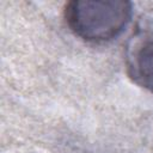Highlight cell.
I'll list each match as a JSON object with an SVG mask.
<instances>
[{
	"label": "cell",
	"instance_id": "7a4b0ae2",
	"mask_svg": "<svg viewBox=\"0 0 153 153\" xmlns=\"http://www.w3.org/2000/svg\"><path fill=\"white\" fill-rule=\"evenodd\" d=\"M126 69L134 84L153 92V10L140 16L127 42Z\"/></svg>",
	"mask_w": 153,
	"mask_h": 153
},
{
	"label": "cell",
	"instance_id": "6da1fadb",
	"mask_svg": "<svg viewBox=\"0 0 153 153\" xmlns=\"http://www.w3.org/2000/svg\"><path fill=\"white\" fill-rule=\"evenodd\" d=\"M133 14V5L126 0H74L65 7L69 30L79 38L102 43L122 33Z\"/></svg>",
	"mask_w": 153,
	"mask_h": 153
}]
</instances>
